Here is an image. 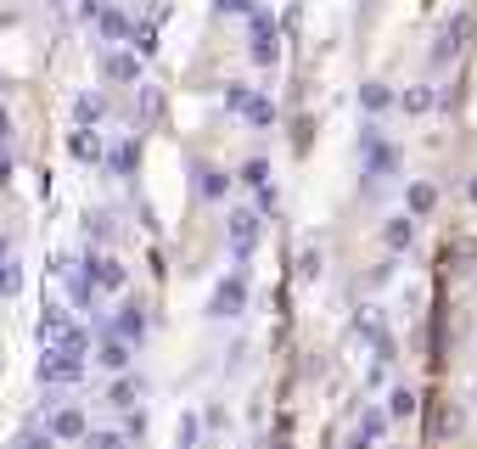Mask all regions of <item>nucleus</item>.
Segmentation results:
<instances>
[{
  "mask_svg": "<svg viewBox=\"0 0 477 449\" xmlns=\"http://www.w3.org/2000/svg\"><path fill=\"white\" fill-rule=\"evenodd\" d=\"M163 113V101H158V91H141V124H152Z\"/></svg>",
  "mask_w": 477,
  "mask_h": 449,
  "instance_id": "37",
  "label": "nucleus"
},
{
  "mask_svg": "<svg viewBox=\"0 0 477 449\" xmlns=\"http://www.w3.org/2000/svg\"><path fill=\"white\" fill-rule=\"evenodd\" d=\"M101 118H107V96H101V91L73 96V124H79V130H96Z\"/></svg>",
  "mask_w": 477,
  "mask_h": 449,
  "instance_id": "13",
  "label": "nucleus"
},
{
  "mask_svg": "<svg viewBox=\"0 0 477 449\" xmlns=\"http://www.w3.org/2000/svg\"><path fill=\"white\" fill-rule=\"evenodd\" d=\"M79 444H85V449H130V438H124V433H101V427H90Z\"/></svg>",
  "mask_w": 477,
  "mask_h": 449,
  "instance_id": "30",
  "label": "nucleus"
},
{
  "mask_svg": "<svg viewBox=\"0 0 477 449\" xmlns=\"http://www.w3.org/2000/svg\"><path fill=\"white\" fill-rule=\"evenodd\" d=\"M360 152H365V163H371V168H388V163H393L382 130H360Z\"/></svg>",
  "mask_w": 477,
  "mask_h": 449,
  "instance_id": "18",
  "label": "nucleus"
},
{
  "mask_svg": "<svg viewBox=\"0 0 477 449\" xmlns=\"http://www.w3.org/2000/svg\"><path fill=\"white\" fill-rule=\"evenodd\" d=\"M62 281H68V304H73V309H90V304H96V298H101V292L90 287V275H85V270H79V264H73L68 275H62Z\"/></svg>",
  "mask_w": 477,
  "mask_h": 449,
  "instance_id": "15",
  "label": "nucleus"
},
{
  "mask_svg": "<svg viewBox=\"0 0 477 449\" xmlns=\"http://www.w3.org/2000/svg\"><path fill=\"white\" fill-rule=\"evenodd\" d=\"M107 337H118V343H141V337H147V309H141V304H124L118 315H113V332Z\"/></svg>",
  "mask_w": 477,
  "mask_h": 449,
  "instance_id": "9",
  "label": "nucleus"
},
{
  "mask_svg": "<svg viewBox=\"0 0 477 449\" xmlns=\"http://www.w3.org/2000/svg\"><path fill=\"white\" fill-rule=\"evenodd\" d=\"M107 6H113V0H85V6H79V17H85V23H96V17L107 12Z\"/></svg>",
  "mask_w": 477,
  "mask_h": 449,
  "instance_id": "42",
  "label": "nucleus"
},
{
  "mask_svg": "<svg viewBox=\"0 0 477 449\" xmlns=\"http://www.w3.org/2000/svg\"><path fill=\"white\" fill-rule=\"evenodd\" d=\"M298 275H303V281H315V275H320V247H303L298 253Z\"/></svg>",
  "mask_w": 477,
  "mask_h": 449,
  "instance_id": "34",
  "label": "nucleus"
},
{
  "mask_svg": "<svg viewBox=\"0 0 477 449\" xmlns=\"http://www.w3.org/2000/svg\"><path fill=\"white\" fill-rule=\"evenodd\" d=\"M242 118L253 124V130H264V124H276V101L253 91V96H247V107H242Z\"/></svg>",
  "mask_w": 477,
  "mask_h": 449,
  "instance_id": "22",
  "label": "nucleus"
},
{
  "mask_svg": "<svg viewBox=\"0 0 477 449\" xmlns=\"http://www.w3.org/2000/svg\"><path fill=\"white\" fill-rule=\"evenodd\" d=\"M79 326L73 320V309L68 304H39V326H34V337H39V349H51V343H62Z\"/></svg>",
  "mask_w": 477,
  "mask_h": 449,
  "instance_id": "6",
  "label": "nucleus"
},
{
  "mask_svg": "<svg viewBox=\"0 0 477 449\" xmlns=\"http://www.w3.org/2000/svg\"><path fill=\"white\" fill-rule=\"evenodd\" d=\"M12 180V118H6V107H0V186Z\"/></svg>",
  "mask_w": 477,
  "mask_h": 449,
  "instance_id": "27",
  "label": "nucleus"
},
{
  "mask_svg": "<svg viewBox=\"0 0 477 449\" xmlns=\"http://www.w3.org/2000/svg\"><path fill=\"white\" fill-rule=\"evenodd\" d=\"M382 242H388L393 253H405L410 242H416V220H410V213H393V220L382 225Z\"/></svg>",
  "mask_w": 477,
  "mask_h": 449,
  "instance_id": "14",
  "label": "nucleus"
},
{
  "mask_svg": "<svg viewBox=\"0 0 477 449\" xmlns=\"http://www.w3.org/2000/svg\"><path fill=\"white\" fill-rule=\"evenodd\" d=\"M79 270L90 275V287H96V292H124V281H130V270H124L113 253H96V247L85 253V259H79Z\"/></svg>",
  "mask_w": 477,
  "mask_h": 449,
  "instance_id": "3",
  "label": "nucleus"
},
{
  "mask_svg": "<svg viewBox=\"0 0 477 449\" xmlns=\"http://www.w3.org/2000/svg\"><path fill=\"white\" fill-rule=\"evenodd\" d=\"M354 427H360L365 438H382V427H388V416H382V410H360V421H354Z\"/></svg>",
  "mask_w": 477,
  "mask_h": 449,
  "instance_id": "33",
  "label": "nucleus"
},
{
  "mask_svg": "<svg viewBox=\"0 0 477 449\" xmlns=\"http://www.w3.org/2000/svg\"><path fill=\"white\" fill-rule=\"evenodd\" d=\"M68 158L73 163H107V135H101V130H79V124H73V135H68Z\"/></svg>",
  "mask_w": 477,
  "mask_h": 449,
  "instance_id": "8",
  "label": "nucleus"
},
{
  "mask_svg": "<svg viewBox=\"0 0 477 449\" xmlns=\"http://www.w3.org/2000/svg\"><path fill=\"white\" fill-rule=\"evenodd\" d=\"M135 158H141V152H135V135H130V141H113V146H107V163L118 168V175H135Z\"/></svg>",
  "mask_w": 477,
  "mask_h": 449,
  "instance_id": "25",
  "label": "nucleus"
},
{
  "mask_svg": "<svg viewBox=\"0 0 477 449\" xmlns=\"http://www.w3.org/2000/svg\"><path fill=\"white\" fill-rule=\"evenodd\" d=\"M141 17H147V23H169V0H147V12H141Z\"/></svg>",
  "mask_w": 477,
  "mask_h": 449,
  "instance_id": "38",
  "label": "nucleus"
},
{
  "mask_svg": "<svg viewBox=\"0 0 477 449\" xmlns=\"http://www.w3.org/2000/svg\"><path fill=\"white\" fill-rule=\"evenodd\" d=\"M219 12H231V17H253L259 12V0H214Z\"/></svg>",
  "mask_w": 477,
  "mask_h": 449,
  "instance_id": "36",
  "label": "nucleus"
},
{
  "mask_svg": "<svg viewBox=\"0 0 477 449\" xmlns=\"http://www.w3.org/2000/svg\"><path fill=\"white\" fill-rule=\"evenodd\" d=\"M371 444H377V438H365L360 427H354V433H348V449H371Z\"/></svg>",
  "mask_w": 477,
  "mask_h": 449,
  "instance_id": "43",
  "label": "nucleus"
},
{
  "mask_svg": "<svg viewBox=\"0 0 477 449\" xmlns=\"http://www.w3.org/2000/svg\"><path fill=\"white\" fill-rule=\"evenodd\" d=\"M130 359H135V349L118 343V337H101V343H96V366H101V371L124 376V371H130Z\"/></svg>",
  "mask_w": 477,
  "mask_h": 449,
  "instance_id": "11",
  "label": "nucleus"
},
{
  "mask_svg": "<svg viewBox=\"0 0 477 449\" xmlns=\"http://www.w3.org/2000/svg\"><path fill=\"white\" fill-rule=\"evenodd\" d=\"M466 39H472V23H466V17H455V23H449L439 39H432V62H449V56H461V46H466Z\"/></svg>",
  "mask_w": 477,
  "mask_h": 449,
  "instance_id": "12",
  "label": "nucleus"
},
{
  "mask_svg": "<svg viewBox=\"0 0 477 449\" xmlns=\"http://www.w3.org/2000/svg\"><path fill=\"white\" fill-rule=\"evenodd\" d=\"M17 449H56V438L46 433V421H29L23 433H17Z\"/></svg>",
  "mask_w": 477,
  "mask_h": 449,
  "instance_id": "26",
  "label": "nucleus"
},
{
  "mask_svg": "<svg viewBox=\"0 0 477 449\" xmlns=\"http://www.w3.org/2000/svg\"><path fill=\"white\" fill-rule=\"evenodd\" d=\"M17 287H23V264L0 259V298H17Z\"/></svg>",
  "mask_w": 477,
  "mask_h": 449,
  "instance_id": "29",
  "label": "nucleus"
},
{
  "mask_svg": "<svg viewBox=\"0 0 477 449\" xmlns=\"http://www.w3.org/2000/svg\"><path fill=\"white\" fill-rule=\"evenodd\" d=\"M141 433H147V416H141V410H124V438H141Z\"/></svg>",
  "mask_w": 477,
  "mask_h": 449,
  "instance_id": "39",
  "label": "nucleus"
},
{
  "mask_svg": "<svg viewBox=\"0 0 477 449\" xmlns=\"http://www.w3.org/2000/svg\"><path fill=\"white\" fill-rule=\"evenodd\" d=\"M360 107H365V113H388V107H393V91L371 79V84H360Z\"/></svg>",
  "mask_w": 477,
  "mask_h": 449,
  "instance_id": "24",
  "label": "nucleus"
},
{
  "mask_svg": "<svg viewBox=\"0 0 477 449\" xmlns=\"http://www.w3.org/2000/svg\"><path fill=\"white\" fill-rule=\"evenodd\" d=\"M90 371V332L73 326L62 343L39 349V388H73V382H85Z\"/></svg>",
  "mask_w": 477,
  "mask_h": 449,
  "instance_id": "1",
  "label": "nucleus"
},
{
  "mask_svg": "<svg viewBox=\"0 0 477 449\" xmlns=\"http://www.w3.org/2000/svg\"><path fill=\"white\" fill-rule=\"evenodd\" d=\"M85 230H90V242H107L113 237V213H85Z\"/></svg>",
  "mask_w": 477,
  "mask_h": 449,
  "instance_id": "32",
  "label": "nucleus"
},
{
  "mask_svg": "<svg viewBox=\"0 0 477 449\" xmlns=\"http://www.w3.org/2000/svg\"><path fill=\"white\" fill-rule=\"evenodd\" d=\"M101 73L113 84H135L141 79V56L135 51H101Z\"/></svg>",
  "mask_w": 477,
  "mask_h": 449,
  "instance_id": "10",
  "label": "nucleus"
},
{
  "mask_svg": "<svg viewBox=\"0 0 477 449\" xmlns=\"http://www.w3.org/2000/svg\"><path fill=\"white\" fill-rule=\"evenodd\" d=\"M130 51H135L141 62H147V56L158 51V23H147V17H135V23H130Z\"/></svg>",
  "mask_w": 477,
  "mask_h": 449,
  "instance_id": "17",
  "label": "nucleus"
},
{
  "mask_svg": "<svg viewBox=\"0 0 477 449\" xmlns=\"http://www.w3.org/2000/svg\"><path fill=\"white\" fill-rule=\"evenodd\" d=\"M455 427H461V416H455V404H439V416H432V433H455Z\"/></svg>",
  "mask_w": 477,
  "mask_h": 449,
  "instance_id": "35",
  "label": "nucleus"
},
{
  "mask_svg": "<svg viewBox=\"0 0 477 449\" xmlns=\"http://www.w3.org/2000/svg\"><path fill=\"white\" fill-rule=\"evenodd\" d=\"M253 197H259V208H253V213H276V186H259Z\"/></svg>",
  "mask_w": 477,
  "mask_h": 449,
  "instance_id": "41",
  "label": "nucleus"
},
{
  "mask_svg": "<svg viewBox=\"0 0 477 449\" xmlns=\"http://www.w3.org/2000/svg\"><path fill=\"white\" fill-rule=\"evenodd\" d=\"M197 191H202L209 203H225V197H231V175H219V168H202V175H197Z\"/></svg>",
  "mask_w": 477,
  "mask_h": 449,
  "instance_id": "19",
  "label": "nucleus"
},
{
  "mask_svg": "<svg viewBox=\"0 0 477 449\" xmlns=\"http://www.w3.org/2000/svg\"><path fill=\"white\" fill-rule=\"evenodd\" d=\"M242 180L253 186V191H259V186H269V163H264V158H247V163H242Z\"/></svg>",
  "mask_w": 477,
  "mask_h": 449,
  "instance_id": "31",
  "label": "nucleus"
},
{
  "mask_svg": "<svg viewBox=\"0 0 477 449\" xmlns=\"http://www.w3.org/2000/svg\"><path fill=\"white\" fill-rule=\"evenodd\" d=\"M405 107V113H432V107H439V91H427V84H410L405 96H393Z\"/></svg>",
  "mask_w": 477,
  "mask_h": 449,
  "instance_id": "21",
  "label": "nucleus"
},
{
  "mask_svg": "<svg viewBox=\"0 0 477 449\" xmlns=\"http://www.w3.org/2000/svg\"><path fill=\"white\" fill-rule=\"evenodd\" d=\"M416 404H422V399H416V388H393L382 416H393V421H410V416H416Z\"/></svg>",
  "mask_w": 477,
  "mask_h": 449,
  "instance_id": "23",
  "label": "nucleus"
},
{
  "mask_svg": "<svg viewBox=\"0 0 477 449\" xmlns=\"http://www.w3.org/2000/svg\"><path fill=\"white\" fill-rule=\"evenodd\" d=\"M242 309H247V275H242V270H231V275H225V281L214 287L209 315H214V320H236Z\"/></svg>",
  "mask_w": 477,
  "mask_h": 449,
  "instance_id": "4",
  "label": "nucleus"
},
{
  "mask_svg": "<svg viewBox=\"0 0 477 449\" xmlns=\"http://www.w3.org/2000/svg\"><path fill=\"white\" fill-rule=\"evenodd\" d=\"M247 96H253L247 84H231V91H225V107H231V113H242V107H247Z\"/></svg>",
  "mask_w": 477,
  "mask_h": 449,
  "instance_id": "40",
  "label": "nucleus"
},
{
  "mask_svg": "<svg viewBox=\"0 0 477 449\" xmlns=\"http://www.w3.org/2000/svg\"><path fill=\"white\" fill-rule=\"evenodd\" d=\"M46 433H51L56 444H79V438L90 433V416L79 410V404H56V410H51V421H46Z\"/></svg>",
  "mask_w": 477,
  "mask_h": 449,
  "instance_id": "7",
  "label": "nucleus"
},
{
  "mask_svg": "<svg viewBox=\"0 0 477 449\" xmlns=\"http://www.w3.org/2000/svg\"><path fill=\"white\" fill-rule=\"evenodd\" d=\"M405 203H410V220H416V213H432L439 208V186H427V180H416L405 191Z\"/></svg>",
  "mask_w": 477,
  "mask_h": 449,
  "instance_id": "20",
  "label": "nucleus"
},
{
  "mask_svg": "<svg viewBox=\"0 0 477 449\" xmlns=\"http://www.w3.org/2000/svg\"><path fill=\"white\" fill-rule=\"evenodd\" d=\"M225 230H231V259H247V253H253L259 247V213L253 208H231V213H225Z\"/></svg>",
  "mask_w": 477,
  "mask_h": 449,
  "instance_id": "5",
  "label": "nucleus"
},
{
  "mask_svg": "<svg viewBox=\"0 0 477 449\" xmlns=\"http://www.w3.org/2000/svg\"><path fill=\"white\" fill-rule=\"evenodd\" d=\"M466 197H472V203H477V175H472V180H466Z\"/></svg>",
  "mask_w": 477,
  "mask_h": 449,
  "instance_id": "44",
  "label": "nucleus"
},
{
  "mask_svg": "<svg viewBox=\"0 0 477 449\" xmlns=\"http://www.w3.org/2000/svg\"><path fill=\"white\" fill-rule=\"evenodd\" d=\"M247 29H253V46H247V56H253L259 68H276V56H281V29H276V17H269V12H253V17H247Z\"/></svg>",
  "mask_w": 477,
  "mask_h": 449,
  "instance_id": "2",
  "label": "nucleus"
},
{
  "mask_svg": "<svg viewBox=\"0 0 477 449\" xmlns=\"http://www.w3.org/2000/svg\"><path fill=\"white\" fill-rule=\"evenodd\" d=\"M141 393H147V382H141V376H130V371H124V376L113 382V404H135Z\"/></svg>",
  "mask_w": 477,
  "mask_h": 449,
  "instance_id": "28",
  "label": "nucleus"
},
{
  "mask_svg": "<svg viewBox=\"0 0 477 449\" xmlns=\"http://www.w3.org/2000/svg\"><path fill=\"white\" fill-rule=\"evenodd\" d=\"M130 23H135V17L124 12V6H107V12L96 17V29H101V39H113V46H118V39H130Z\"/></svg>",
  "mask_w": 477,
  "mask_h": 449,
  "instance_id": "16",
  "label": "nucleus"
}]
</instances>
